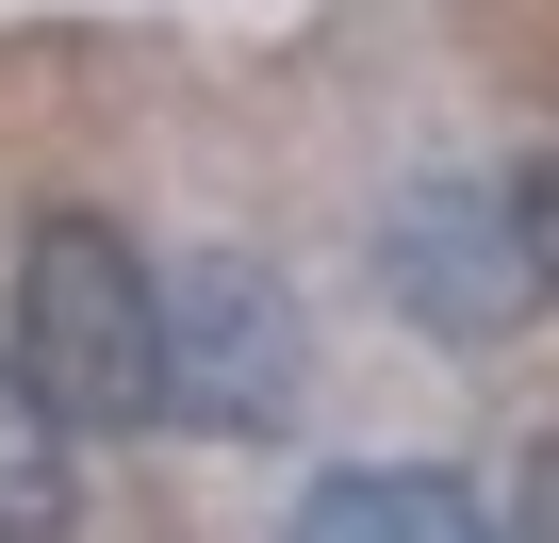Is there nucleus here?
I'll list each match as a JSON object with an SVG mask.
<instances>
[{"instance_id":"obj_6","label":"nucleus","mask_w":559,"mask_h":543,"mask_svg":"<svg viewBox=\"0 0 559 543\" xmlns=\"http://www.w3.org/2000/svg\"><path fill=\"white\" fill-rule=\"evenodd\" d=\"M510 214H526V263H543V297H559V149L510 181Z\"/></svg>"},{"instance_id":"obj_3","label":"nucleus","mask_w":559,"mask_h":543,"mask_svg":"<svg viewBox=\"0 0 559 543\" xmlns=\"http://www.w3.org/2000/svg\"><path fill=\"white\" fill-rule=\"evenodd\" d=\"M379 281H395V314H412V330L493 346V330L543 297V263H526V214H510L493 181H412V198H395V231H379Z\"/></svg>"},{"instance_id":"obj_5","label":"nucleus","mask_w":559,"mask_h":543,"mask_svg":"<svg viewBox=\"0 0 559 543\" xmlns=\"http://www.w3.org/2000/svg\"><path fill=\"white\" fill-rule=\"evenodd\" d=\"M67 510H83V412L34 363H0V543H50Z\"/></svg>"},{"instance_id":"obj_2","label":"nucleus","mask_w":559,"mask_h":543,"mask_svg":"<svg viewBox=\"0 0 559 543\" xmlns=\"http://www.w3.org/2000/svg\"><path fill=\"white\" fill-rule=\"evenodd\" d=\"M165 412L181 428H280L297 412V297L263 263H181L165 281Z\"/></svg>"},{"instance_id":"obj_4","label":"nucleus","mask_w":559,"mask_h":543,"mask_svg":"<svg viewBox=\"0 0 559 543\" xmlns=\"http://www.w3.org/2000/svg\"><path fill=\"white\" fill-rule=\"evenodd\" d=\"M297 543H510V527L428 461H346V477L297 494Z\"/></svg>"},{"instance_id":"obj_7","label":"nucleus","mask_w":559,"mask_h":543,"mask_svg":"<svg viewBox=\"0 0 559 543\" xmlns=\"http://www.w3.org/2000/svg\"><path fill=\"white\" fill-rule=\"evenodd\" d=\"M510 543H559V445L526 461V527H510Z\"/></svg>"},{"instance_id":"obj_1","label":"nucleus","mask_w":559,"mask_h":543,"mask_svg":"<svg viewBox=\"0 0 559 543\" xmlns=\"http://www.w3.org/2000/svg\"><path fill=\"white\" fill-rule=\"evenodd\" d=\"M17 363L83 428H165V281H148L99 214H50L17 247Z\"/></svg>"}]
</instances>
